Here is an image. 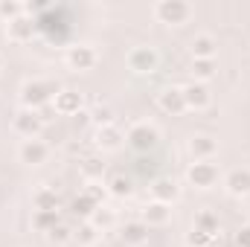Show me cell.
<instances>
[{
  "mask_svg": "<svg viewBox=\"0 0 250 247\" xmlns=\"http://www.w3.org/2000/svg\"><path fill=\"white\" fill-rule=\"evenodd\" d=\"M128 143H131V148H137V151H148V148H154L157 145V128L148 123H137L128 128Z\"/></svg>",
  "mask_w": 250,
  "mask_h": 247,
  "instance_id": "obj_1",
  "label": "cell"
},
{
  "mask_svg": "<svg viewBox=\"0 0 250 247\" xmlns=\"http://www.w3.org/2000/svg\"><path fill=\"white\" fill-rule=\"evenodd\" d=\"M53 87L50 84H44V82H26L23 84V102H26V108L29 111H38V108H44L50 99H53Z\"/></svg>",
  "mask_w": 250,
  "mask_h": 247,
  "instance_id": "obj_2",
  "label": "cell"
},
{
  "mask_svg": "<svg viewBox=\"0 0 250 247\" xmlns=\"http://www.w3.org/2000/svg\"><path fill=\"white\" fill-rule=\"evenodd\" d=\"M189 181L195 186H201V189H209V186L218 181V169H215V163H209V160H198V163H192L189 166Z\"/></svg>",
  "mask_w": 250,
  "mask_h": 247,
  "instance_id": "obj_3",
  "label": "cell"
},
{
  "mask_svg": "<svg viewBox=\"0 0 250 247\" xmlns=\"http://www.w3.org/2000/svg\"><path fill=\"white\" fill-rule=\"evenodd\" d=\"M154 12H157V18L166 21V23H184L189 18V6L187 3H178V0H166V3H160Z\"/></svg>",
  "mask_w": 250,
  "mask_h": 247,
  "instance_id": "obj_4",
  "label": "cell"
},
{
  "mask_svg": "<svg viewBox=\"0 0 250 247\" xmlns=\"http://www.w3.org/2000/svg\"><path fill=\"white\" fill-rule=\"evenodd\" d=\"M128 64H131V70H134V73H151V70L157 67V53H154V50H148V47H140V50H134V53H131Z\"/></svg>",
  "mask_w": 250,
  "mask_h": 247,
  "instance_id": "obj_5",
  "label": "cell"
},
{
  "mask_svg": "<svg viewBox=\"0 0 250 247\" xmlns=\"http://www.w3.org/2000/svg\"><path fill=\"white\" fill-rule=\"evenodd\" d=\"M41 123H44V120H41L38 111H29V108H26V111H18V114H15V131L26 134L29 140H32V134L41 128Z\"/></svg>",
  "mask_w": 250,
  "mask_h": 247,
  "instance_id": "obj_6",
  "label": "cell"
},
{
  "mask_svg": "<svg viewBox=\"0 0 250 247\" xmlns=\"http://www.w3.org/2000/svg\"><path fill=\"white\" fill-rule=\"evenodd\" d=\"M157 102H160V108H163V111H169V114H181V111L187 108V102H184V90H178V87L163 90Z\"/></svg>",
  "mask_w": 250,
  "mask_h": 247,
  "instance_id": "obj_7",
  "label": "cell"
},
{
  "mask_svg": "<svg viewBox=\"0 0 250 247\" xmlns=\"http://www.w3.org/2000/svg\"><path fill=\"white\" fill-rule=\"evenodd\" d=\"M21 160L23 163H44L47 160V145L41 140H26L21 145Z\"/></svg>",
  "mask_w": 250,
  "mask_h": 247,
  "instance_id": "obj_8",
  "label": "cell"
},
{
  "mask_svg": "<svg viewBox=\"0 0 250 247\" xmlns=\"http://www.w3.org/2000/svg\"><path fill=\"white\" fill-rule=\"evenodd\" d=\"M146 239H148V224H143V221H131V224H125L123 227V242L125 245L140 247Z\"/></svg>",
  "mask_w": 250,
  "mask_h": 247,
  "instance_id": "obj_9",
  "label": "cell"
},
{
  "mask_svg": "<svg viewBox=\"0 0 250 247\" xmlns=\"http://www.w3.org/2000/svg\"><path fill=\"white\" fill-rule=\"evenodd\" d=\"M224 184H227V189H230L233 195H248L250 192V172L248 169H233Z\"/></svg>",
  "mask_w": 250,
  "mask_h": 247,
  "instance_id": "obj_10",
  "label": "cell"
},
{
  "mask_svg": "<svg viewBox=\"0 0 250 247\" xmlns=\"http://www.w3.org/2000/svg\"><path fill=\"white\" fill-rule=\"evenodd\" d=\"M184 102H187V108H207L209 93L204 84H189V87H184Z\"/></svg>",
  "mask_w": 250,
  "mask_h": 247,
  "instance_id": "obj_11",
  "label": "cell"
},
{
  "mask_svg": "<svg viewBox=\"0 0 250 247\" xmlns=\"http://www.w3.org/2000/svg\"><path fill=\"white\" fill-rule=\"evenodd\" d=\"M67 62H70V67H76V70H87V67H93V62H96V53L90 47H73L70 56H67Z\"/></svg>",
  "mask_w": 250,
  "mask_h": 247,
  "instance_id": "obj_12",
  "label": "cell"
},
{
  "mask_svg": "<svg viewBox=\"0 0 250 247\" xmlns=\"http://www.w3.org/2000/svg\"><path fill=\"white\" fill-rule=\"evenodd\" d=\"M79 108H82V96L79 93H73V90L56 93V111L59 114H79Z\"/></svg>",
  "mask_w": 250,
  "mask_h": 247,
  "instance_id": "obj_13",
  "label": "cell"
},
{
  "mask_svg": "<svg viewBox=\"0 0 250 247\" xmlns=\"http://www.w3.org/2000/svg\"><path fill=\"white\" fill-rule=\"evenodd\" d=\"M189 148H192V154H195L198 160H209V157L215 154V140H212V137H195V140L189 143Z\"/></svg>",
  "mask_w": 250,
  "mask_h": 247,
  "instance_id": "obj_14",
  "label": "cell"
},
{
  "mask_svg": "<svg viewBox=\"0 0 250 247\" xmlns=\"http://www.w3.org/2000/svg\"><path fill=\"white\" fill-rule=\"evenodd\" d=\"M151 192H154V201L172 204V201L178 198V184H175V181H157V184L151 186Z\"/></svg>",
  "mask_w": 250,
  "mask_h": 247,
  "instance_id": "obj_15",
  "label": "cell"
},
{
  "mask_svg": "<svg viewBox=\"0 0 250 247\" xmlns=\"http://www.w3.org/2000/svg\"><path fill=\"white\" fill-rule=\"evenodd\" d=\"M212 53H215V41L209 35H201V38L192 41V56L195 59H212Z\"/></svg>",
  "mask_w": 250,
  "mask_h": 247,
  "instance_id": "obj_16",
  "label": "cell"
},
{
  "mask_svg": "<svg viewBox=\"0 0 250 247\" xmlns=\"http://www.w3.org/2000/svg\"><path fill=\"white\" fill-rule=\"evenodd\" d=\"M96 143H99L102 148H117V145L123 143V134H120L114 125H105V128H99V137H96Z\"/></svg>",
  "mask_w": 250,
  "mask_h": 247,
  "instance_id": "obj_17",
  "label": "cell"
},
{
  "mask_svg": "<svg viewBox=\"0 0 250 247\" xmlns=\"http://www.w3.org/2000/svg\"><path fill=\"white\" fill-rule=\"evenodd\" d=\"M166 218H169V204L154 201V204L146 209V224H166Z\"/></svg>",
  "mask_w": 250,
  "mask_h": 247,
  "instance_id": "obj_18",
  "label": "cell"
},
{
  "mask_svg": "<svg viewBox=\"0 0 250 247\" xmlns=\"http://www.w3.org/2000/svg\"><path fill=\"white\" fill-rule=\"evenodd\" d=\"M59 224V209H38V215H35V227L38 230H53Z\"/></svg>",
  "mask_w": 250,
  "mask_h": 247,
  "instance_id": "obj_19",
  "label": "cell"
},
{
  "mask_svg": "<svg viewBox=\"0 0 250 247\" xmlns=\"http://www.w3.org/2000/svg\"><path fill=\"white\" fill-rule=\"evenodd\" d=\"M96 206H99V204H96V201H93L87 192H84V195H79V198L73 201V209H76V215H87V218H90V215L96 212Z\"/></svg>",
  "mask_w": 250,
  "mask_h": 247,
  "instance_id": "obj_20",
  "label": "cell"
},
{
  "mask_svg": "<svg viewBox=\"0 0 250 247\" xmlns=\"http://www.w3.org/2000/svg\"><path fill=\"white\" fill-rule=\"evenodd\" d=\"M195 230H198V233H207V236H215V233H218V221H215V215H212V212H204V215H198V221H195Z\"/></svg>",
  "mask_w": 250,
  "mask_h": 247,
  "instance_id": "obj_21",
  "label": "cell"
},
{
  "mask_svg": "<svg viewBox=\"0 0 250 247\" xmlns=\"http://www.w3.org/2000/svg\"><path fill=\"white\" fill-rule=\"evenodd\" d=\"M9 32H12V38H26V35H32V21H26V18H15L12 23H9Z\"/></svg>",
  "mask_w": 250,
  "mask_h": 247,
  "instance_id": "obj_22",
  "label": "cell"
},
{
  "mask_svg": "<svg viewBox=\"0 0 250 247\" xmlns=\"http://www.w3.org/2000/svg\"><path fill=\"white\" fill-rule=\"evenodd\" d=\"M35 209H59V198L50 189H41L35 195Z\"/></svg>",
  "mask_w": 250,
  "mask_h": 247,
  "instance_id": "obj_23",
  "label": "cell"
},
{
  "mask_svg": "<svg viewBox=\"0 0 250 247\" xmlns=\"http://www.w3.org/2000/svg\"><path fill=\"white\" fill-rule=\"evenodd\" d=\"M90 224H93L96 230H102V227H111V224H114V212H108V209L96 206V212L90 215Z\"/></svg>",
  "mask_w": 250,
  "mask_h": 247,
  "instance_id": "obj_24",
  "label": "cell"
},
{
  "mask_svg": "<svg viewBox=\"0 0 250 247\" xmlns=\"http://www.w3.org/2000/svg\"><path fill=\"white\" fill-rule=\"evenodd\" d=\"M192 73H195L198 79H209V76L215 73V64H212V59H195V64H192Z\"/></svg>",
  "mask_w": 250,
  "mask_h": 247,
  "instance_id": "obj_25",
  "label": "cell"
},
{
  "mask_svg": "<svg viewBox=\"0 0 250 247\" xmlns=\"http://www.w3.org/2000/svg\"><path fill=\"white\" fill-rule=\"evenodd\" d=\"M111 192L114 195H120V198H125V195H131V181L128 178H123V175H117V178H111Z\"/></svg>",
  "mask_w": 250,
  "mask_h": 247,
  "instance_id": "obj_26",
  "label": "cell"
},
{
  "mask_svg": "<svg viewBox=\"0 0 250 247\" xmlns=\"http://www.w3.org/2000/svg\"><path fill=\"white\" fill-rule=\"evenodd\" d=\"M96 227L93 224H84V227H79V233H76V239L82 242V245H90V242H96Z\"/></svg>",
  "mask_w": 250,
  "mask_h": 247,
  "instance_id": "obj_27",
  "label": "cell"
},
{
  "mask_svg": "<svg viewBox=\"0 0 250 247\" xmlns=\"http://www.w3.org/2000/svg\"><path fill=\"white\" fill-rule=\"evenodd\" d=\"M47 236H50V242H67V239H70L67 227H62V224H56V227H53V230H50Z\"/></svg>",
  "mask_w": 250,
  "mask_h": 247,
  "instance_id": "obj_28",
  "label": "cell"
},
{
  "mask_svg": "<svg viewBox=\"0 0 250 247\" xmlns=\"http://www.w3.org/2000/svg\"><path fill=\"white\" fill-rule=\"evenodd\" d=\"M84 175H90V178H93V175H102V163H99L96 157H87V160H84Z\"/></svg>",
  "mask_w": 250,
  "mask_h": 247,
  "instance_id": "obj_29",
  "label": "cell"
},
{
  "mask_svg": "<svg viewBox=\"0 0 250 247\" xmlns=\"http://www.w3.org/2000/svg\"><path fill=\"white\" fill-rule=\"evenodd\" d=\"M93 120H96V123L102 125V128H105V125H111V120H114V114H111L108 108H99V111L93 114Z\"/></svg>",
  "mask_w": 250,
  "mask_h": 247,
  "instance_id": "obj_30",
  "label": "cell"
},
{
  "mask_svg": "<svg viewBox=\"0 0 250 247\" xmlns=\"http://www.w3.org/2000/svg\"><path fill=\"white\" fill-rule=\"evenodd\" d=\"M209 239H212V236H207V233H198V230H192V236H189V245H192V247H195V245L204 247L207 242H209Z\"/></svg>",
  "mask_w": 250,
  "mask_h": 247,
  "instance_id": "obj_31",
  "label": "cell"
},
{
  "mask_svg": "<svg viewBox=\"0 0 250 247\" xmlns=\"http://www.w3.org/2000/svg\"><path fill=\"white\" fill-rule=\"evenodd\" d=\"M239 247H250V227H245L239 233Z\"/></svg>",
  "mask_w": 250,
  "mask_h": 247,
  "instance_id": "obj_32",
  "label": "cell"
},
{
  "mask_svg": "<svg viewBox=\"0 0 250 247\" xmlns=\"http://www.w3.org/2000/svg\"><path fill=\"white\" fill-rule=\"evenodd\" d=\"M15 12H18L15 3H0V15H15Z\"/></svg>",
  "mask_w": 250,
  "mask_h": 247,
  "instance_id": "obj_33",
  "label": "cell"
}]
</instances>
